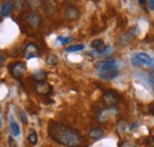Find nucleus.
<instances>
[{
	"instance_id": "nucleus-1",
	"label": "nucleus",
	"mask_w": 154,
	"mask_h": 147,
	"mask_svg": "<svg viewBox=\"0 0 154 147\" xmlns=\"http://www.w3.org/2000/svg\"><path fill=\"white\" fill-rule=\"evenodd\" d=\"M48 134L54 141L65 147H83L85 142L84 138L74 127L56 121L49 122Z\"/></svg>"
},
{
	"instance_id": "nucleus-2",
	"label": "nucleus",
	"mask_w": 154,
	"mask_h": 147,
	"mask_svg": "<svg viewBox=\"0 0 154 147\" xmlns=\"http://www.w3.org/2000/svg\"><path fill=\"white\" fill-rule=\"evenodd\" d=\"M119 62L116 59H107L103 61L100 65H98V74L101 76V78L103 80H114L119 75Z\"/></svg>"
},
{
	"instance_id": "nucleus-3",
	"label": "nucleus",
	"mask_w": 154,
	"mask_h": 147,
	"mask_svg": "<svg viewBox=\"0 0 154 147\" xmlns=\"http://www.w3.org/2000/svg\"><path fill=\"white\" fill-rule=\"evenodd\" d=\"M132 63L134 67H149L154 70V59L146 52H136L132 56Z\"/></svg>"
},
{
	"instance_id": "nucleus-4",
	"label": "nucleus",
	"mask_w": 154,
	"mask_h": 147,
	"mask_svg": "<svg viewBox=\"0 0 154 147\" xmlns=\"http://www.w3.org/2000/svg\"><path fill=\"white\" fill-rule=\"evenodd\" d=\"M120 99V95L115 90H107L103 94L102 101L107 107H114Z\"/></svg>"
},
{
	"instance_id": "nucleus-5",
	"label": "nucleus",
	"mask_w": 154,
	"mask_h": 147,
	"mask_svg": "<svg viewBox=\"0 0 154 147\" xmlns=\"http://www.w3.org/2000/svg\"><path fill=\"white\" fill-rule=\"evenodd\" d=\"M8 69H10V73L12 76L20 78L24 74L26 73V64L24 62H16V63L11 64Z\"/></svg>"
},
{
	"instance_id": "nucleus-6",
	"label": "nucleus",
	"mask_w": 154,
	"mask_h": 147,
	"mask_svg": "<svg viewBox=\"0 0 154 147\" xmlns=\"http://www.w3.org/2000/svg\"><path fill=\"white\" fill-rule=\"evenodd\" d=\"M135 33H136V27H132V29L127 30L122 36H120V38H119V44L121 46H127L129 43L133 42Z\"/></svg>"
},
{
	"instance_id": "nucleus-7",
	"label": "nucleus",
	"mask_w": 154,
	"mask_h": 147,
	"mask_svg": "<svg viewBox=\"0 0 154 147\" xmlns=\"http://www.w3.org/2000/svg\"><path fill=\"white\" fill-rule=\"evenodd\" d=\"M26 21L29 23L30 26L37 29V27H39V25L42 23V19H40V16L37 12H29L26 14Z\"/></svg>"
},
{
	"instance_id": "nucleus-8",
	"label": "nucleus",
	"mask_w": 154,
	"mask_h": 147,
	"mask_svg": "<svg viewBox=\"0 0 154 147\" xmlns=\"http://www.w3.org/2000/svg\"><path fill=\"white\" fill-rule=\"evenodd\" d=\"M64 16L66 20L71 21V20H76L79 17V12L77 10L76 6H72V5H69L66 8H65V12H64Z\"/></svg>"
},
{
	"instance_id": "nucleus-9",
	"label": "nucleus",
	"mask_w": 154,
	"mask_h": 147,
	"mask_svg": "<svg viewBox=\"0 0 154 147\" xmlns=\"http://www.w3.org/2000/svg\"><path fill=\"white\" fill-rule=\"evenodd\" d=\"M36 92L40 94V95H48L52 92V88L51 86L46 82V81H43V82H37L36 84Z\"/></svg>"
},
{
	"instance_id": "nucleus-10",
	"label": "nucleus",
	"mask_w": 154,
	"mask_h": 147,
	"mask_svg": "<svg viewBox=\"0 0 154 147\" xmlns=\"http://www.w3.org/2000/svg\"><path fill=\"white\" fill-rule=\"evenodd\" d=\"M25 54H26V58H33V57H37V55L39 54L38 46L33 43H29L26 45V49H25Z\"/></svg>"
},
{
	"instance_id": "nucleus-11",
	"label": "nucleus",
	"mask_w": 154,
	"mask_h": 147,
	"mask_svg": "<svg viewBox=\"0 0 154 147\" xmlns=\"http://www.w3.org/2000/svg\"><path fill=\"white\" fill-rule=\"evenodd\" d=\"M14 7V4L11 2V1H6V2H2L1 4V17H7L10 14V12L13 10Z\"/></svg>"
},
{
	"instance_id": "nucleus-12",
	"label": "nucleus",
	"mask_w": 154,
	"mask_h": 147,
	"mask_svg": "<svg viewBox=\"0 0 154 147\" xmlns=\"http://www.w3.org/2000/svg\"><path fill=\"white\" fill-rule=\"evenodd\" d=\"M10 128H11V132H12V135L13 136H19L20 135L19 125L16 122V120L13 119V116H10Z\"/></svg>"
},
{
	"instance_id": "nucleus-13",
	"label": "nucleus",
	"mask_w": 154,
	"mask_h": 147,
	"mask_svg": "<svg viewBox=\"0 0 154 147\" xmlns=\"http://www.w3.org/2000/svg\"><path fill=\"white\" fill-rule=\"evenodd\" d=\"M103 135H104V130L98 128V127L91 128L90 132H89V136H90L91 139H94V140H98V139L103 138Z\"/></svg>"
},
{
	"instance_id": "nucleus-14",
	"label": "nucleus",
	"mask_w": 154,
	"mask_h": 147,
	"mask_svg": "<svg viewBox=\"0 0 154 147\" xmlns=\"http://www.w3.org/2000/svg\"><path fill=\"white\" fill-rule=\"evenodd\" d=\"M32 78H33L35 81H37V82H43V81H45V78H46V73H45L44 70L35 71L33 75H32Z\"/></svg>"
},
{
	"instance_id": "nucleus-15",
	"label": "nucleus",
	"mask_w": 154,
	"mask_h": 147,
	"mask_svg": "<svg viewBox=\"0 0 154 147\" xmlns=\"http://www.w3.org/2000/svg\"><path fill=\"white\" fill-rule=\"evenodd\" d=\"M43 7H44V12H45L46 16L54 14V12H55V5L52 2H44Z\"/></svg>"
},
{
	"instance_id": "nucleus-16",
	"label": "nucleus",
	"mask_w": 154,
	"mask_h": 147,
	"mask_svg": "<svg viewBox=\"0 0 154 147\" xmlns=\"http://www.w3.org/2000/svg\"><path fill=\"white\" fill-rule=\"evenodd\" d=\"M83 49H84L83 44H77V45H71V46L66 48V51L68 52H76V51H82Z\"/></svg>"
},
{
	"instance_id": "nucleus-17",
	"label": "nucleus",
	"mask_w": 154,
	"mask_h": 147,
	"mask_svg": "<svg viewBox=\"0 0 154 147\" xmlns=\"http://www.w3.org/2000/svg\"><path fill=\"white\" fill-rule=\"evenodd\" d=\"M90 46L93 48V49H100V48H102V46H104V43H103V40L102 39H94L91 43H90Z\"/></svg>"
},
{
	"instance_id": "nucleus-18",
	"label": "nucleus",
	"mask_w": 154,
	"mask_h": 147,
	"mask_svg": "<svg viewBox=\"0 0 154 147\" xmlns=\"http://www.w3.org/2000/svg\"><path fill=\"white\" fill-rule=\"evenodd\" d=\"M46 63L49 64V65H56L58 64V58L56 55H49L48 56V58H46Z\"/></svg>"
},
{
	"instance_id": "nucleus-19",
	"label": "nucleus",
	"mask_w": 154,
	"mask_h": 147,
	"mask_svg": "<svg viewBox=\"0 0 154 147\" xmlns=\"http://www.w3.org/2000/svg\"><path fill=\"white\" fill-rule=\"evenodd\" d=\"M97 117H98V120H100V121L104 122V121H107V120H108V114H107V111H106V110H100V111L97 113Z\"/></svg>"
},
{
	"instance_id": "nucleus-20",
	"label": "nucleus",
	"mask_w": 154,
	"mask_h": 147,
	"mask_svg": "<svg viewBox=\"0 0 154 147\" xmlns=\"http://www.w3.org/2000/svg\"><path fill=\"white\" fill-rule=\"evenodd\" d=\"M27 139H29V141H30L31 145H36V144H37V139H38V138H37V133H36V132H31Z\"/></svg>"
},
{
	"instance_id": "nucleus-21",
	"label": "nucleus",
	"mask_w": 154,
	"mask_h": 147,
	"mask_svg": "<svg viewBox=\"0 0 154 147\" xmlns=\"http://www.w3.org/2000/svg\"><path fill=\"white\" fill-rule=\"evenodd\" d=\"M71 37H58V42L60 43V44H63V45H65V44H68L69 42H71Z\"/></svg>"
},
{
	"instance_id": "nucleus-22",
	"label": "nucleus",
	"mask_w": 154,
	"mask_h": 147,
	"mask_svg": "<svg viewBox=\"0 0 154 147\" xmlns=\"http://www.w3.org/2000/svg\"><path fill=\"white\" fill-rule=\"evenodd\" d=\"M40 4H42L40 1H27V5L30 6L31 10H35V8H36L37 6H39Z\"/></svg>"
},
{
	"instance_id": "nucleus-23",
	"label": "nucleus",
	"mask_w": 154,
	"mask_h": 147,
	"mask_svg": "<svg viewBox=\"0 0 154 147\" xmlns=\"http://www.w3.org/2000/svg\"><path fill=\"white\" fill-rule=\"evenodd\" d=\"M147 80H148V83H149V86H151L152 90L154 92V75H148Z\"/></svg>"
},
{
	"instance_id": "nucleus-24",
	"label": "nucleus",
	"mask_w": 154,
	"mask_h": 147,
	"mask_svg": "<svg viewBox=\"0 0 154 147\" xmlns=\"http://www.w3.org/2000/svg\"><path fill=\"white\" fill-rule=\"evenodd\" d=\"M20 117H21V121H23V124H24V125H27V116H26L25 111H21V114H20Z\"/></svg>"
},
{
	"instance_id": "nucleus-25",
	"label": "nucleus",
	"mask_w": 154,
	"mask_h": 147,
	"mask_svg": "<svg viewBox=\"0 0 154 147\" xmlns=\"http://www.w3.org/2000/svg\"><path fill=\"white\" fill-rule=\"evenodd\" d=\"M148 111H149V114H152L154 116V102H151L148 105Z\"/></svg>"
},
{
	"instance_id": "nucleus-26",
	"label": "nucleus",
	"mask_w": 154,
	"mask_h": 147,
	"mask_svg": "<svg viewBox=\"0 0 154 147\" xmlns=\"http://www.w3.org/2000/svg\"><path fill=\"white\" fill-rule=\"evenodd\" d=\"M125 24H126V20L123 18H121L120 20H119V23H117V25L120 26V27H123L125 26Z\"/></svg>"
},
{
	"instance_id": "nucleus-27",
	"label": "nucleus",
	"mask_w": 154,
	"mask_h": 147,
	"mask_svg": "<svg viewBox=\"0 0 154 147\" xmlns=\"http://www.w3.org/2000/svg\"><path fill=\"white\" fill-rule=\"evenodd\" d=\"M148 5L152 7V10L154 11V0H148Z\"/></svg>"
},
{
	"instance_id": "nucleus-28",
	"label": "nucleus",
	"mask_w": 154,
	"mask_h": 147,
	"mask_svg": "<svg viewBox=\"0 0 154 147\" xmlns=\"http://www.w3.org/2000/svg\"><path fill=\"white\" fill-rule=\"evenodd\" d=\"M148 144H149V146L151 147H154V136L149 139V142H148Z\"/></svg>"
},
{
	"instance_id": "nucleus-29",
	"label": "nucleus",
	"mask_w": 154,
	"mask_h": 147,
	"mask_svg": "<svg viewBox=\"0 0 154 147\" xmlns=\"http://www.w3.org/2000/svg\"><path fill=\"white\" fill-rule=\"evenodd\" d=\"M136 126H137V122H134V124H133V125L131 126V129H134L135 127H136Z\"/></svg>"
}]
</instances>
